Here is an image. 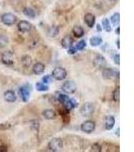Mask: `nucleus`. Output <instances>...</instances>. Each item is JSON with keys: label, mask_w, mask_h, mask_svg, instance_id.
<instances>
[{"label": "nucleus", "mask_w": 134, "mask_h": 152, "mask_svg": "<svg viewBox=\"0 0 134 152\" xmlns=\"http://www.w3.org/2000/svg\"><path fill=\"white\" fill-rule=\"evenodd\" d=\"M102 28H104L106 31H111V24H110V20H109L108 18H104L103 20H102Z\"/></svg>", "instance_id": "nucleus-25"}, {"label": "nucleus", "mask_w": 134, "mask_h": 152, "mask_svg": "<svg viewBox=\"0 0 134 152\" xmlns=\"http://www.w3.org/2000/svg\"><path fill=\"white\" fill-rule=\"evenodd\" d=\"M91 150L95 151V152H100V151H102V146L100 145V144H98V143H95V144L92 145Z\"/></svg>", "instance_id": "nucleus-32"}, {"label": "nucleus", "mask_w": 134, "mask_h": 152, "mask_svg": "<svg viewBox=\"0 0 134 152\" xmlns=\"http://www.w3.org/2000/svg\"><path fill=\"white\" fill-rule=\"evenodd\" d=\"M114 62H115L116 65L120 64V55H119V54H115V55H114Z\"/></svg>", "instance_id": "nucleus-33"}, {"label": "nucleus", "mask_w": 134, "mask_h": 152, "mask_svg": "<svg viewBox=\"0 0 134 152\" xmlns=\"http://www.w3.org/2000/svg\"><path fill=\"white\" fill-rule=\"evenodd\" d=\"M103 77L105 79H113V78H116V77H119V72L112 68H104L103 69Z\"/></svg>", "instance_id": "nucleus-9"}, {"label": "nucleus", "mask_w": 134, "mask_h": 152, "mask_svg": "<svg viewBox=\"0 0 134 152\" xmlns=\"http://www.w3.org/2000/svg\"><path fill=\"white\" fill-rule=\"evenodd\" d=\"M67 71H66L65 68H62V67H57L55 68L53 71V78H55V80H58V81H61V80H64L66 79V77H67Z\"/></svg>", "instance_id": "nucleus-5"}, {"label": "nucleus", "mask_w": 134, "mask_h": 152, "mask_svg": "<svg viewBox=\"0 0 134 152\" xmlns=\"http://www.w3.org/2000/svg\"><path fill=\"white\" fill-rule=\"evenodd\" d=\"M95 127H96L95 122H93V121H86V122H84V123L81 125V130H82V132H84V133L90 134L95 130Z\"/></svg>", "instance_id": "nucleus-10"}, {"label": "nucleus", "mask_w": 134, "mask_h": 152, "mask_svg": "<svg viewBox=\"0 0 134 152\" xmlns=\"http://www.w3.org/2000/svg\"><path fill=\"white\" fill-rule=\"evenodd\" d=\"M116 46H117V47H118V49L120 48V41H119V40L116 42Z\"/></svg>", "instance_id": "nucleus-37"}, {"label": "nucleus", "mask_w": 134, "mask_h": 152, "mask_svg": "<svg viewBox=\"0 0 134 152\" xmlns=\"http://www.w3.org/2000/svg\"><path fill=\"white\" fill-rule=\"evenodd\" d=\"M1 21L5 26H13L17 21V18H16V15H14L12 13H3L1 15Z\"/></svg>", "instance_id": "nucleus-4"}, {"label": "nucleus", "mask_w": 134, "mask_h": 152, "mask_svg": "<svg viewBox=\"0 0 134 152\" xmlns=\"http://www.w3.org/2000/svg\"><path fill=\"white\" fill-rule=\"evenodd\" d=\"M84 19H85V23H86V24L89 28H93L95 23H96V18L92 13H86Z\"/></svg>", "instance_id": "nucleus-13"}, {"label": "nucleus", "mask_w": 134, "mask_h": 152, "mask_svg": "<svg viewBox=\"0 0 134 152\" xmlns=\"http://www.w3.org/2000/svg\"><path fill=\"white\" fill-rule=\"evenodd\" d=\"M17 28L21 33H27V31H29L32 28V24L29 23L28 21H26V20H21V21H19L17 24Z\"/></svg>", "instance_id": "nucleus-11"}, {"label": "nucleus", "mask_w": 134, "mask_h": 152, "mask_svg": "<svg viewBox=\"0 0 134 152\" xmlns=\"http://www.w3.org/2000/svg\"><path fill=\"white\" fill-rule=\"evenodd\" d=\"M63 91H65L66 94H75L77 90V85L75 81L73 80H68L66 81L62 86Z\"/></svg>", "instance_id": "nucleus-7"}, {"label": "nucleus", "mask_w": 134, "mask_h": 152, "mask_svg": "<svg viewBox=\"0 0 134 152\" xmlns=\"http://www.w3.org/2000/svg\"><path fill=\"white\" fill-rule=\"evenodd\" d=\"M43 117L47 120H55L57 118V114H55V112L53 110L48 109L43 112Z\"/></svg>", "instance_id": "nucleus-16"}, {"label": "nucleus", "mask_w": 134, "mask_h": 152, "mask_svg": "<svg viewBox=\"0 0 134 152\" xmlns=\"http://www.w3.org/2000/svg\"><path fill=\"white\" fill-rule=\"evenodd\" d=\"M63 148V141L60 138H53L48 144V149L53 152L61 151Z\"/></svg>", "instance_id": "nucleus-1"}, {"label": "nucleus", "mask_w": 134, "mask_h": 152, "mask_svg": "<svg viewBox=\"0 0 134 152\" xmlns=\"http://www.w3.org/2000/svg\"><path fill=\"white\" fill-rule=\"evenodd\" d=\"M4 99L7 102H14L16 100V94L13 90H7L4 94Z\"/></svg>", "instance_id": "nucleus-14"}, {"label": "nucleus", "mask_w": 134, "mask_h": 152, "mask_svg": "<svg viewBox=\"0 0 134 152\" xmlns=\"http://www.w3.org/2000/svg\"><path fill=\"white\" fill-rule=\"evenodd\" d=\"M52 81H53V76L52 75H45L43 77V83H45V84L50 83Z\"/></svg>", "instance_id": "nucleus-31"}, {"label": "nucleus", "mask_w": 134, "mask_h": 152, "mask_svg": "<svg viewBox=\"0 0 134 152\" xmlns=\"http://www.w3.org/2000/svg\"><path fill=\"white\" fill-rule=\"evenodd\" d=\"M64 107H65V109L66 110H68V111H71V110H73V109H75V107L78 105V102H76L75 99H68L66 102H64Z\"/></svg>", "instance_id": "nucleus-15"}, {"label": "nucleus", "mask_w": 134, "mask_h": 152, "mask_svg": "<svg viewBox=\"0 0 134 152\" xmlns=\"http://www.w3.org/2000/svg\"><path fill=\"white\" fill-rule=\"evenodd\" d=\"M110 1H113V0H110Z\"/></svg>", "instance_id": "nucleus-40"}, {"label": "nucleus", "mask_w": 134, "mask_h": 152, "mask_svg": "<svg viewBox=\"0 0 134 152\" xmlns=\"http://www.w3.org/2000/svg\"><path fill=\"white\" fill-rule=\"evenodd\" d=\"M93 64L96 68L98 69H104V68L107 66V61L106 59L103 57L102 55L100 54H97V55L94 56V59H93Z\"/></svg>", "instance_id": "nucleus-3"}, {"label": "nucleus", "mask_w": 134, "mask_h": 152, "mask_svg": "<svg viewBox=\"0 0 134 152\" xmlns=\"http://www.w3.org/2000/svg\"><path fill=\"white\" fill-rule=\"evenodd\" d=\"M69 99V96H68L67 94H57V99L58 102H61V104H64V102Z\"/></svg>", "instance_id": "nucleus-28"}, {"label": "nucleus", "mask_w": 134, "mask_h": 152, "mask_svg": "<svg viewBox=\"0 0 134 152\" xmlns=\"http://www.w3.org/2000/svg\"><path fill=\"white\" fill-rule=\"evenodd\" d=\"M114 125H115V118L113 116H107L105 118V128L106 130L113 129Z\"/></svg>", "instance_id": "nucleus-17"}, {"label": "nucleus", "mask_w": 134, "mask_h": 152, "mask_svg": "<svg viewBox=\"0 0 134 152\" xmlns=\"http://www.w3.org/2000/svg\"><path fill=\"white\" fill-rule=\"evenodd\" d=\"M7 148L5 146H0V151H6Z\"/></svg>", "instance_id": "nucleus-35"}, {"label": "nucleus", "mask_w": 134, "mask_h": 152, "mask_svg": "<svg viewBox=\"0 0 134 152\" xmlns=\"http://www.w3.org/2000/svg\"><path fill=\"white\" fill-rule=\"evenodd\" d=\"M30 91H31V86L28 84H24L23 86L19 88V95H20L22 102H26L30 96Z\"/></svg>", "instance_id": "nucleus-6"}, {"label": "nucleus", "mask_w": 134, "mask_h": 152, "mask_svg": "<svg viewBox=\"0 0 134 152\" xmlns=\"http://www.w3.org/2000/svg\"><path fill=\"white\" fill-rule=\"evenodd\" d=\"M2 63L5 65H12L14 63V54L11 51H5L1 56Z\"/></svg>", "instance_id": "nucleus-8"}, {"label": "nucleus", "mask_w": 134, "mask_h": 152, "mask_svg": "<svg viewBox=\"0 0 134 152\" xmlns=\"http://www.w3.org/2000/svg\"><path fill=\"white\" fill-rule=\"evenodd\" d=\"M119 99H120V88L117 87L113 91V100L114 102H119Z\"/></svg>", "instance_id": "nucleus-29"}, {"label": "nucleus", "mask_w": 134, "mask_h": 152, "mask_svg": "<svg viewBox=\"0 0 134 152\" xmlns=\"http://www.w3.org/2000/svg\"><path fill=\"white\" fill-rule=\"evenodd\" d=\"M9 43L8 37L5 35H0V48H5Z\"/></svg>", "instance_id": "nucleus-23"}, {"label": "nucleus", "mask_w": 134, "mask_h": 152, "mask_svg": "<svg viewBox=\"0 0 134 152\" xmlns=\"http://www.w3.org/2000/svg\"><path fill=\"white\" fill-rule=\"evenodd\" d=\"M85 47H86V41L82 40L78 43V45L75 48H76V50H83V49H85Z\"/></svg>", "instance_id": "nucleus-30"}, {"label": "nucleus", "mask_w": 134, "mask_h": 152, "mask_svg": "<svg viewBox=\"0 0 134 152\" xmlns=\"http://www.w3.org/2000/svg\"><path fill=\"white\" fill-rule=\"evenodd\" d=\"M58 33H60V28H58V26H53L50 29H48V36H50V38H55V37H57L58 35Z\"/></svg>", "instance_id": "nucleus-21"}, {"label": "nucleus", "mask_w": 134, "mask_h": 152, "mask_svg": "<svg viewBox=\"0 0 134 152\" xmlns=\"http://www.w3.org/2000/svg\"><path fill=\"white\" fill-rule=\"evenodd\" d=\"M110 20L114 26H119V21H120V14H119V12L114 13L113 15L111 16Z\"/></svg>", "instance_id": "nucleus-26"}, {"label": "nucleus", "mask_w": 134, "mask_h": 152, "mask_svg": "<svg viewBox=\"0 0 134 152\" xmlns=\"http://www.w3.org/2000/svg\"><path fill=\"white\" fill-rule=\"evenodd\" d=\"M76 52H77L76 48H75V47H73V46H71L70 48H68V53L71 54V55H73V54H75Z\"/></svg>", "instance_id": "nucleus-34"}, {"label": "nucleus", "mask_w": 134, "mask_h": 152, "mask_svg": "<svg viewBox=\"0 0 134 152\" xmlns=\"http://www.w3.org/2000/svg\"><path fill=\"white\" fill-rule=\"evenodd\" d=\"M90 43H91L92 47H98L103 43V41H102L101 37H93V38L90 39Z\"/></svg>", "instance_id": "nucleus-20"}, {"label": "nucleus", "mask_w": 134, "mask_h": 152, "mask_svg": "<svg viewBox=\"0 0 134 152\" xmlns=\"http://www.w3.org/2000/svg\"><path fill=\"white\" fill-rule=\"evenodd\" d=\"M21 63H22V65L25 68L29 67V66L31 65V58H30V56H28V55L23 56V57L21 58Z\"/></svg>", "instance_id": "nucleus-24"}, {"label": "nucleus", "mask_w": 134, "mask_h": 152, "mask_svg": "<svg viewBox=\"0 0 134 152\" xmlns=\"http://www.w3.org/2000/svg\"><path fill=\"white\" fill-rule=\"evenodd\" d=\"M45 64H43L41 62H36L32 66V72L36 75L43 74L45 72Z\"/></svg>", "instance_id": "nucleus-12"}, {"label": "nucleus", "mask_w": 134, "mask_h": 152, "mask_svg": "<svg viewBox=\"0 0 134 152\" xmlns=\"http://www.w3.org/2000/svg\"><path fill=\"white\" fill-rule=\"evenodd\" d=\"M116 34H117V35H119V34H120V28H119V26L116 28Z\"/></svg>", "instance_id": "nucleus-38"}, {"label": "nucleus", "mask_w": 134, "mask_h": 152, "mask_svg": "<svg viewBox=\"0 0 134 152\" xmlns=\"http://www.w3.org/2000/svg\"><path fill=\"white\" fill-rule=\"evenodd\" d=\"M119 131H120V129H119V128L116 130V135H117V136H119Z\"/></svg>", "instance_id": "nucleus-39"}, {"label": "nucleus", "mask_w": 134, "mask_h": 152, "mask_svg": "<svg viewBox=\"0 0 134 152\" xmlns=\"http://www.w3.org/2000/svg\"><path fill=\"white\" fill-rule=\"evenodd\" d=\"M73 35L76 38H82L84 36V29L80 26H75L74 28H73Z\"/></svg>", "instance_id": "nucleus-19"}, {"label": "nucleus", "mask_w": 134, "mask_h": 152, "mask_svg": "<svg viewBox=\"0 0 134 152\" xmlns=\"http://www.w3.org/2000/svg\"><path fill=\"white\" fill-rule=\"evenodd\" d=\"M94 110H95V105L92 102H86V104L82 105L80 113H81L83 117H90L93 115Z\"/></svg>", "instance_id": "nucleus-2"}, {"label": "nucleus", "mask_w": 134, "mask_h": 152, "mask_svg": "<svg viewBox=\"0 0 134 152\" xmlns=\"http://www.w3.org/2000/svg\"><path fill=\"white\" fill-rule=\"evenodd\" d=\"M73 43H74V41H73V38L71 36H66L62 40V42H61L62 47L65 49H68V48H70L71 46H73Z\"/></svg>", "instance_id": "nucleus-18"}, {"label": "nucleus", "mask_w": 134, "mask_h": 152, "mask_svg": "<svg viewBox=\"0 0 134 152\" xmlns=\"http://www.w3.org/2000/svg\"><path fill=\"white\" fill-rule=\"evenodd\" d=\"M97 31H102L101 24H97Z\"/></svg>", "instance_id": "nucleus-36"}, {"label": "nucleus", "mask_w": 134, "mask_h": 152, "mask_svg": "<svg viewBox=\"0 0 134 152\" xmlns=\"http://www.w3.org/2000/svg\"><path fill=\"white\" fill-rule=\"evenodd\" d=\"M23 14L25 16H27L29 18H35V12L33 10L32 8H28V7H26V8L23 9Z\"/></svg>", "instance_id": "nucleus-22"}, {"label": "nucleus", "mask_w": 134, "mask_h": 152, "mask_svg": "<svg viewBox=\"0 0 134 152\" xmlns=\"http://www.w3.org/2000/svg\"><path fill=\"white\" fill-rule=\"evenodd\" d=\"M35 88L37 89V91H48V86L45 83H41V82H37L35 84Z\"/></svg>", "instance_id": "nucleus-27"}]
</instances>
